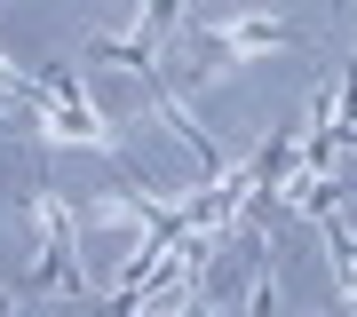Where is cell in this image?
<instances>
[{
    "label": "cell",
    "instance_id": "obj_1",
    "mask_svg": "<svg viewBox=\"0 0 357 317\" xmlns=\"http://www.w3.org/2000/svg\"><path fill=\"white\" fill-rule=\"evenodd\" d=\"M199 40L215 48L222 63L215 72H238V63H262L270 48H302V32L286 24V16H262V8H246V16H206Z\"/></svg>",
    "mask_w": 357,
    "mask_h": 317
},
{
    "label": "cell",
    "instance_id": "obj_2",
    "mask_svg": "<svg viewBox=\"0 0 357 317\" xmlns=\"http://www.w3.org/2000/svg\"><path fill=\"white\" fill-rule=\"evenodd\" d=\"M342 143H357V56L342 63Z\"/></svg>",
    "mask_w": 357,
    "mask_h": 317
},
{
    "label": "cell",
    "instance_id": "obj_3",
    "mask_svg": "<svg viewBox=\"0 0 357 317\" xmlns=\"http://www.w3.org/2000/svg\"><path fill=\"white\" fill-rule=\"evenodd\" d=\"M0 317H16V286H0Z\"/></svg>",
    "mask_w": 357,
    "mask_h": 317
}]
</instances>
